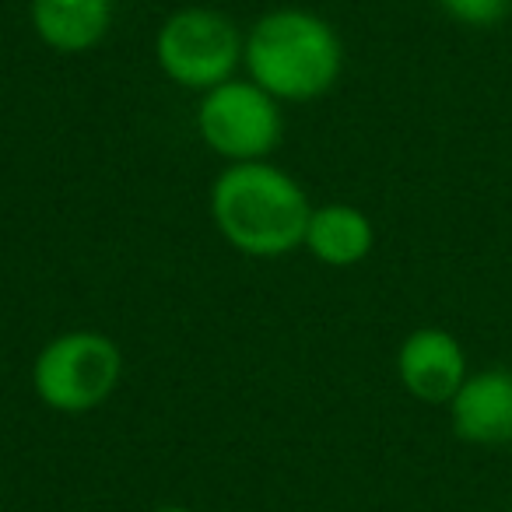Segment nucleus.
<instances>
[{"mask_svg": "<svg viewBox=\"0 0 512 512\" xmlns=\"http://www.w3.org/2000/svg\"><path fill=\"white\" fill-rule=\"evenodd\" d=\"M211 225L235 253L281 260L302 249L313 204L292 172L271 162L225 165L207 193Z\"/></svg>", "mask_w": 512, "mask_h": 512, "instance_id": "obj_1", "label": "nucleus"}, {"mask_svg": "<svg viewBox=\"0 0 512 512\" xmlns=\"http://www.w3.org/2000/svg\"><path fill=\"white\" fill-rule=\"evenodd\" d=\"M151 512H193V509H186V505H158V509H151Z\"/></svg>", "mask_w": 512, "mask_h": 512, "instance_id": "obj_11", "label": "nucleus"}, {"mask_svg": "<svg viewBox=\"0 0 512 512\" xmlns=\"http://www.w3.org/2000/svg\"><path fill=\"white\" fill-rule=\"evenodd\" d=\"M246 78L285 102L330 95L344 71V43L323 15L306 8H274L260 15L242 43Z\"/></svg>", "mask_w": 512, "mask_h": 512, "instance_id": "obj_2", "label": "nucleus"}, {"mask_svg": "<svg viewBox=\"0 0 512 512\" xmlns=\"http://www.w3.org/2000/svg\"><path fill=\"white\" fill-rule=\"evenodd\" d=\"M509 512H512V509H509Z\"/></svg>", "mask_w": 512, "mask_h": 512, "instance_id": "obj_12", "label": "nucleus"}, {"mask_svg": "<svg viewBox=\"0 0 512 512\" xmlns=\"http://www.w3.org/2000/svg\"><path fill=\"white\" fill-rule=\"evenodd\" d=\"M435 4L442 8V15L467 29H491V25L505 22L512 11V0H435Z\"/></svg>", "mask_w": 512, "mask_h": 512, "instance_id": "obj_10", "label": "nucleus"}, {"mask_svg": "<svg viewBox=\"0 0 512 512\" xmlns=\"http://www.w3.org/2000/svg\"><path fill=\"white\" fill-rule=\"evenodd\" d=\"M470 376L460 337L442 327H418L397 348V379L418 404L446 407Z\"/></svg>", "mask_w": 512, "mask_h": 512, "instance_id": "obj_6", "label": "nucleus"}, {"mask_svg": "<svg viewBox=\"0 0 512 512\" xmlns=\"http://www.w3.org/2000/svg\"><path fill=\"white\" fill-rule=\"evenodd\" d=\"M246 32L214 8H179L155 32V64L183 92H211L242 67Z\"/></svg>", "mask_w": 512, "mask_h": 512, "instance_id": "obj_4", "label": "nucleus"}, {"mask_svg": "<svg viewBox=\"0 0 512 512\" xmlns=\"http://www.w3.org/2000/svg\"><path fill=\"white\" fill-rule=\"evenodd\" d=\"M302 249L313 256L316 264L348 271V267L365 264L369 253L376 249V225L355 204H344V200L320 204L309 214Z\"/></svg>", "mask_w": 512, "mask_h": 512, "instance_id": "obj_8", "label": "nucleus"}, {"mask_svg": "<svg viewBox=\"0 0 512 512\" xmlns=\"http://www.w3.org/2000/svg\"><path fill=\"white\" fill-rule=\"evenodd\" d=\"M123 379V351L102 330H64L39 348L32 362V390L57 414H88L116 393Z\"/></svg>", "mask_w": 512, "mask_h": 512, "instance_id": "obj_3", "label": "nucleus"}, {"mask_svg": "<svg viewBox=\"0 0 512 512\" xmlns=\"http://www.w3.org/2000/svg\"><path fill=\"white\" fill-rule=\"evenodd\" d=\"M449 428L470 446H512V369L470 372L446 404Z\"/></svg>", "mask_w": 512, "mask_h": 512, "instance_id": "obj_7", "label": "nucleus"}, {"mask_svg": "<svg viewBox=\"0 0 512 512\" xmlns=\"http://www.w3.org/2000/svg\"><path fill=\"white\" fill-rule=\"evenodd\" d=\"M193 123L204 148L228 165L267 162L285 134L281 102L249 78H228L200 95Z\"/></svg>", "mask_w": 512, "mask_h": 512, "instance_id": "obj_5", "label": "nucleus"}, {"mask_svg": "<svg viewBox=\"0 0 512 512\" xmlns=\"http://www.w3.org/2000/svg\"><path fill=\"white\" fill-rule=\"evenodd\" d=\"M29 25L53 53H88L113 29V0H29Z\"/></svg>", "mask_w": 512, "mask_h": 512, "instance_id": "obj_9", "label": "nucleus"}]
</instances>
